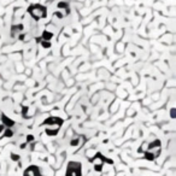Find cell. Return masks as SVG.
I'll return each mask as SVG.
<instances>
[{"instance_id":"cell-8","label":"cell","mask_w":176,"mask_h":176,"mask_svg":"<svg viewBox=\"0 0 176 176\" xmlns=\"http://www.w3.org/2000/svg\"><path fill=\"white\" fill-rule=\"evenodd\" d=\"M12 134H14V133H12L10 129H7L6 130V133H5V136H7V137H10V136H12Z\"/></svg>"},{"instance_id":"cell-10","label":"cell","mask_w":176,"mask_h":176,"mask_svg":"<svg viewBox=\"0 0 176 176\" xmlns=\"http://www.w3.org/2000/svg\"><path fill=\"white\" fill-rule=\"evenodd\" d=\"M4 128H5V127H4V124H1V125H0V133H1V132L4 130Z\"/></svg>"},{"instance_id":"cell-4","label":"cell","mask_w":176,"mask_h":176,"mask_svg":"<svg viewBox=\"0 0 176 176\" xmlns=\"http://www.w3.org/2000/svg\"><path fill=\"white\" fill-rule=\"evenodd\" d=\"M160 141L159 140H155V141H152L151 144H148V148H147V151L146 152H150V153H152L156 158L159 156V153H160Z\"/></svg>"},{"instance_id":"cell-6","label":"cell","mask_w":176,"mask_h":176,"mask_svg":"<svg viewBox=\"0 0 176 176\" xmlns=\"http://www.w3.org/2000/svg\"><path fill=\"white\" fill-rule=\"evenodd\" d=\"M54 124H57L60 127V125L63 124V119H60L58 117H49L44 122V125H54Z\"/></svg>"},{"instance_id":"cell-3","label":"cell","mask_w":176,"mask_h":176,"mask_svg":"<svg viewBox=\"0 0 176 176\" xmlns=\"http://www.w3.org/2000/svg\"><path fill=\"white\" fill-rule=\"evenodd\" d=\"M91 162L93 163V165H94V170L95 171H102L103 170V165H104V163H110V164H112V162L111 159H107L105 158L102 153H97L95 157L93 159H91Z\"/></svg>"},{"instance_id":"cell-2","label":"cell","mask_w":176,"mask_h":176,"mask_svg":"<svg viewBox=\"0 0 176 176\" xmlns=\"http://www.w3.org/2000/svg\"><path fill=\"white\" fill-rule=\"evenodd\" d=\"M65 176H82V164L79 162H70L65 171Z\"/></svg>"},{"instance_id":"cell-5","label":"cell","mask_w":176,"mask_h":176,"mask_svg":"<svg viewBox=\"0 0 176 176\" xmlns=\"http://www.w3.org/2000/svg\"><path fill=\"white\" fill-rule=\"evenodd\" d=\"M23 176H42V175H41V171H40L39 167L30 165V167H28L26 170H24Z\"/></svg>"},{"instance_id":"cell-1","label":"cell","mask_w":176,"mask_h":176,"mask_svg":"<svg viewBox=\"0 0 176 176\" xmlns=\"http://www.w3.org/2000/svg\"><path fill=\"white\" fill-rule=\"evenodd\" d=\"M28 12L31 15V17H33L35 21H39V19H41V18H45L46 15H47L46 7L42 6V5H31V6H29Z\"/></svg>"},{"instance_id":"cell-9","label":"cell","mask_w":176,"mask_h":176,"mask_svg":"<svg viewBox=\"0 0 176 176\" xmlns=\"http://www.w3.org/2000/svg\"><path fill=\"white\" fill-rule=\"evenodd\" d=\"M11 158L14 159V160H18V158H19V157H18V156H16V155H11Z\"/></svg>"},{"instance_id":"cell-7","label":"cell","mask_w":176,"mask_h":176,"mask_svg":"<svg viewBox=\"0 0 176 176\" xmlns=\"http://www.w3.org/2000/svg\"><path fill=\"white\" fill-rule=\"evenodd\" d=\"M1 121H3V124H6L7 127H12V125H14V121H11L10 118H7L5 115L1 116Z\"/></svg>"},{"instance_id":"cell-11","label":"cell","mask_w":176,"mask_h":176,"mask_svg":"<svg viewBox=\"0 0 176 176\" xmlns=\"http://www.w3.org/2000/svg\"><path fill=\"white\" fill-rule=\"evenodd\" d=\"M34 139V137L31 136V135H28V141H30V140H33Z\"/></svg>"}]
</instances>
